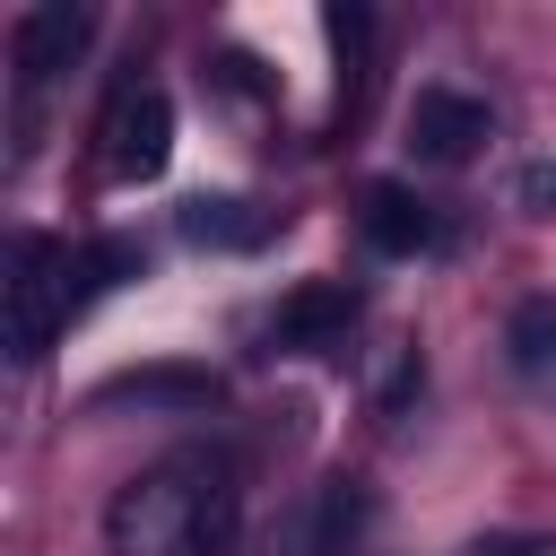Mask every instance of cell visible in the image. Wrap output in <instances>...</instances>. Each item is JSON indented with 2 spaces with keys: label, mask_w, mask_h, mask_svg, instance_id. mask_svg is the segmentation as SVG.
Listing matches in <instances>:
<instances>
[{
  "label": "cell",
  "mask_w": 556,
  "mask_h": 556,
  "mask_svg": "<svg viewBox=\"0 0 556 556\" xmlns=\"http://www.w3.org/2000/svg\"><path fill=\"white\" fill-rule=\"evenodd\" d=\"M478 556H539V547H521V539H486Z\"/></svg>",
  "instance_id": "obj_13"
},
{
  "label": "cell",
  "mask_w": 556,
  "mask_h": 556,
  "mask_svg": "<svg viewBox=\"0 0 556 556\" xmlns=\"http://www.w3.org/2000/svg\"><path fill=\"white\" fill-rule=\"evenodd\" d=\"M235 460L208 443H182L165 460H148L113 513H104V547L113 556H226L235 547Z\"/></svg>",
  "instance_id": "obj_1"
},
{
  "label": "cell",
  "mask_w": 556,
  "mask_h": 556,
  "mask_svg": "<svg viewBox=\"0 0 556 556\" xmlns=\"http://www.w3.org/2000/svg\"><path fill=\"white\" fill-rule=\"evenodd\" d=\"M104 400H182V408H200V400H217V382H208V374H130V382H113Z\"/></svg>",
  "instance_id": "obj_11"
},
{
  "label": "cell",
  "mask_w": 556,
  "mask_h": 556,
  "mask_svg": "<svg viewBox=\"0 0 556 556\" xmlns=\"http://www.w3.org/2000/svg\"><path fill=\"white\" fill-rule=\"evenodd\" d=\"M70 304H78V261H70V243H52V235H17V243H9V304H0L9 365H35V356L61 339Z\"/></svg>",
  "instance_id": "obj_2"
},
{
  "label": "cell",
  "mask_w": 556,
  "mask_h": 556,
  "mask_svg": "<svg viewBox=\"0 0 556 556\" xmlns=\"http://www.w3.org/2000/svg\"><path fill=\"white\" fill-rule=\"evenodd\" d=\"M87 35H96V17H87L78 0H43V9H26V17L9 26V61H17V130L35 122V87H43L52 70H70V61L87 52Z\"/></svg>",
  "instance_id": "obj_3"
},
{
  "label": "cell",
  "mask_w": 556,
  "mask_h": 556,
  "mask_svg": "<svg viewBox=\"0 0 556 556\" xmlns=\"http://www.w3.org/2000/svg\"><path fill=\"white\" fill-rule=\"evenodd\" d=\"M504 348H513V365H521V374H547V365H556V295H530V304H513V321H504Z\"/></svg>",
  "instance_id": "obj_10"
},
{
  "label": "cell",
  "mask_w": 556,
  "mask_h": 556,
  "mask_svg": "<svg viewBox=\"0 0 556 556\" xmlns=\"http://www.w3.org/2000/svg\"><path fill=\"white\" fill-rule=\"evenodd\" d=\"M365 530H374V495L356 478H330L295 521V556H365Z\"/></svg>",
  "instance_id": "obj_6"
},
{
  "label": "cell",
  "mask_w": 556,
  "mask_h": 556,
  "mask_svg": "<svg viewBox=\"0 0 556 556\" xmlns=\"http://www.w3.org/2000/svg\"><path fill=\"white\" fill-rule=\"evenodd\" d=\"M365 243L391 252V261H408V252L434 243V208H426L417 191H400V182H374V191H365Z\"/></svg>",
  "instance_id": "obj_8"
},
{
  "label": "cell",
  "mask_w": 556,
  "mask_h": 556,
  "mask_svg": "<svg viewBox=\"0 0 556 556\" xmlns=\"http://www.w3.org/2000/svg\"><path fill=\"white\" fill-rule=\"evenodd\" d=\"M348 321H356V287H348V278H313V287H295V295L278 304L269 339H278V348H330Z\"/></svg>",
  "instance_id": "obj_7"
},
{
  "label": "cell",
  "mask_w": 556,
  "mask_h": 556,
  "mask_svg": "<svg viewBox=\"0 0 556 556\" xmlns=\"http://www.w3.org/2000/svg\"><path fill=\"white\" fill-rule=\"evenodd\" d=\"M513 208H530V217H556V156H530V165L513 174Z\"/></svg>",
  "instance_id": "obj_12"
},
{
  "label": "cell",
  "mask_w": 556,
  "mask_h": 556,
  "mask_svg": "<svg viewBox=\"0 0 556 556\" xmlns=\"http://www.w3.org/2000/svg\"><path fill=\"white\" fill-rule=\"evenodd\" d=\"M104 139H113L104 156H113V174H122V182L165 174V156H174V104H165V87H122V96H113Z\"/></svg>",
  "instance_id": "obj_5"
},
{
  "label": "cell",
  "mask_w": 556,
  "mask_h": 556,
  "mask_svg": "<svg viewBox=\"0 0 556 556\" xmlns=\"http://www.w3.org/2000/svg\"><path fill=\"white\" fill-rule=\"evenodd\" d=\"M182 235H191V243H217V252H243V243H261V217H252V200H226V191L208 200V191H200V200L182 208Z\"/></svg>",
  "instance_id": "obj_9"
},
{
  "label": "cell",
  "mask_w": 556,
  "mask_h": 556,
  "mask_svg": "<svg viewBox=\"0 0 556 556\" xmlns=\"http://www.w3.org/2000/svg\"><path fill=\"white\" fill-rule=\"evenodd\" d=\"M486 139H495V113H486L478 96H460V87H417V104H408V148H417V165H469Z\"/></svg>",
  "instance_id": "obj_4"
}]
</instances>
